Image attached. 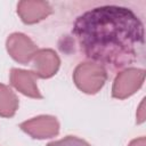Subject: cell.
<instances>
[{"instance_id":"cell-1","label":"cell","mask_w":146,"mask_h":146,"mask_svg":"<svg viewBox=\"0 0 146 146\" xmlns=\"http://www.w3.org/2000/svg\"><path fill=\"white\" fill-rule=\"evenodd\" d=\"M72 33L88 58L111 70H121L144 54L143 23L125 7L88 10L75 19Z\"/></svg>"},{"instance_id":"cell-2","label":"cell","mask_w":146,"mask_h":146,"mask_svg":"<svg viewBox=\"0 0 146 146\" xmlns=\"http://www.w3.org/2000/svg\"><path fill=\"white\" fill-rule=\"evenodd\" d=\"M107 79L105 67L97 63H82L74 73L73 80L76 87L86 94H96L100 90Z\"/></svg>"},{"instance_id":"cell-3","label":"cell","mask_w":146,"mask_h":146,"mask_svg":"<svg viewBox=\"0 0 146 146\" xmlns=\"http://www.w3.org/2000/svg\"><path fill=\"white\" fill-rule=\"evenodd\" d=\"M145 71L140 68H127L119 73L114 80L112 95L115 98L123 99L135 94L143 84Z\"/></svg>"},{"instance_id":"cell-4","label":"cell","mask_w":146,"mask_h":146,"mask_svg":"<svg viewBox=\"0 0 146 146\" xmlns=\"http://www.w3.org/2000/svg\"><path fill=\"white\" fill-rule=\"evenodd\" d=\"M7 50L16 62L29 64L33 59L38 48L25 34L14 33L7 39Z\"/></svg>"},{"instance_id":"cell-5","label":"cell","mask_w":146,"mask_h":146,"mask_svg":"<svg viewBox=\"0 0 146 146\" xmlns=\"http://www.w3.org/2000/svg\"><path fill=\"white\" fill-rule=\"evenodd\" d=\"M23 131L29 133L33 138L44 139L54 137L59 131V123L56 117L50 115H41L21 124Z\"/></svg>"},{"instance_id":"cell-6","label":"cell","mask_w":146,"mask_h":146,"mask_svg":"<svg viewBox=\"0 0 146 146\" xmlns=\"http://www.w3.org/2000/svg\"><path fill=\"white\" fill-rule=\"evenodd\" d=\"M38 75L31 71H24L19 68H13L10 71V83L22 94L32 98H42L38 86Z\"/></svg>"},{"instance_id":"cell-7","label":"cell","mask_w":146,"mask_h":146,"mask_svg":"<svg viewBox=\"0 0 146 146\" xmlns=\"http://www.w3.org/2000/svg\"><path fill=\"white\" fill-rule=\"evenodd\" d=\"M33 64L35 70L34 73L38 75V78L47 79L57 72L60 60L54 50L41 49L35 52L33 57Z\"/></svg>"},{"instance_id":"cell-8","label":"cell","mask_w":146,"mask_h":146,"mask_svg":"<svg viewBox=\"0 0 146 146\" xmlns=\"http://www.w3.org/2000/svg\"><path fill=\"white\" fill-rule=\"evenodd\" d=\"M17 13L24 23L33 24L46 18L51 13V8L46 1L25 0L18 2Z\"/></svg>"},{"instance_id":"cell-9","label":"cell","mask_w":146,"mask_h":146,"mask_svg":"<svg viewBox=\"0 0 146 146\" xmlns=\"http://www.w3.org/2000/svg\"><path fill=\"white\" fill-rule=\"evenodd\" d=\"M18 107V99L16 95L7 86L0 83V115L10 117L15 114Z\"/></svg>"},{"instance_id":"cell-10","label":"cell","mask_w":146,"mask_h":146,"mask_svg":"<svg viewBox=\"0 0 146 146\" xmlns=\"http://www.w3.org/2000/svg\"><path fill=\"white\" fill-rule=\"evenodd\" d=\"M47 146H90V145L83 139H80L74 136H67L64 139L51 141Z\"/></svg>"},{"instance_id":"cell-11","label":"cell","mask_w":146,"mask_h":146,"mask_svg":"<svg viewBox=\"0 0 146 146\" xmlns=\"http://www.w3.org/2000/svg\"><path fill=\"white\" fill-rule=\"evenodd\" d=\"M144 100L145 99H143V102H141V104L138 108V113H137V122L138 123H141L145 120V114H144V104H145V102Z\"/></svg>"},{"instance_id":"cell-12","label":"cell","mask_w":146,"mask_h":146,"mask_svg":"<svg viewBox=\"0 0 146 146\" xmlns=\"http://www.w3.org/2000/svg\"><path fill=\"white\" fill-rule=\"evenodd\" d=\"M129 146H145V137H140V138L132 140L129 144Z\"/></svg>"}]
</instances>
